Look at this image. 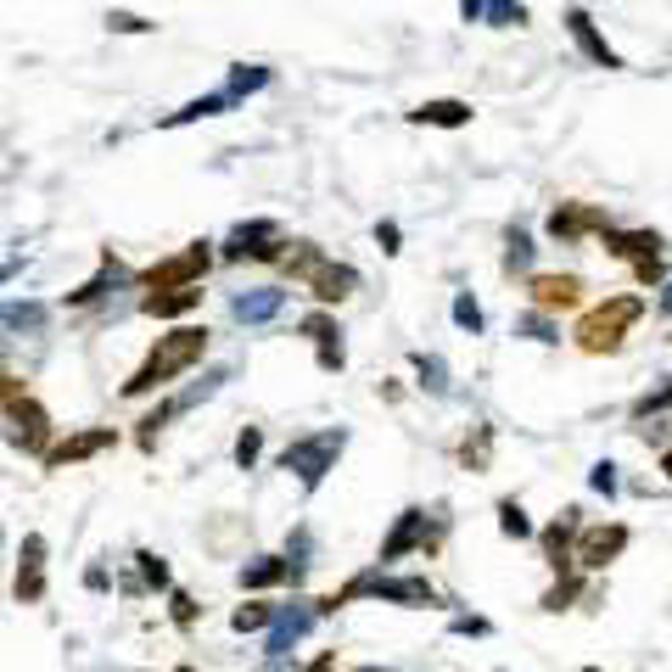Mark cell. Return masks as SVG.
Returning <instances> with one entry per match:
<instances>
[{
    "instance_id": "11",
    "label": "cell",
    "mask_w": 672,
    "mask_h": 672,
    "mask_svg": "<svg viewBox=\"0 0 672 672\" xmlns=\"http://www.w3.org/2000/svg\"><path fill=\"white\" fill-rule=\"evenodd\" d=\"M560 247H571V242H583V235H605L611 230V219L600 213V208H589V202H560L555 213H549V224H544Z\"/></svg>"
},
{
    "instance_id": "16",
    "label": "cell",
    "mask_w": 672,
    "mask_h": 672,
    "mask_svg": "<svg viewBox=\"0 0 672 672\" xmlns=\"http://www.w3.org/2000/svg\"><path fill=\"white\" fill-rule=\"evenodd\" d=\"M298 331L314 343L320 370H343V364H348V354H343V325H336L331 314H303V325H298Z\"/></svg>"
},
{
    "instance_id": "22",
    "label": "cell",
    "mask_w": 672,
    "mask_h": 672,
    "mask_svg": "<svg viewBox=\"0 0 672 672\" xmlns=\"http://www.w3.org/2000/svg\"><path fill=\"white\" fill-rule=\"evenodd\" d=\"M409 124H431V129H465L471 124V107L454 102V95H438V102H420L409 113Z\"/></svg>"
},
{
    "instance_id": "4",
    "label": "cell",
    "mask_w": 672,
    "mask_h": 672,
    "mask_svg": "<svg viewBox=\"0 0 672 672\" xmlns=\"http://www.w3.org/2000/svg\"><path fill=\"white\" fill-rule=\"evenodd\" d=\"M343 449H348V431H343V426H336V431H314V438L286 443V454H280V471H292L298 483L314 494V488L325 483V471H336V460H343Z\"/></svg>"
},
{
    "instance_id": "7",
    "label": "cell",
    "mask_w": 672,
    "mask_h": 672,
    "mask_svg": "<svg viewBox=\"0 0 672 672\" xmlns=\"http://www.w3.org/2000/svg\"><path fill=\"white\" fill-rule=\"evenodd\" d=\"M7 438H12V449H23V454H51L57 443H51V415H45L34 398H18V404H7Z\"/></svg>"
},
{
    "instance_id": "29",
    "label": "cell",
    "mask_w": 672,
    "mask_h": 672,
    "mask_svg": "<svg viewBox=\"0 0 672 672\" xmlns=\"http://www.w3.org/2000/svg\"><path fill=\"white\" fill-rule=\"evenodd\" d=\"M499 533H505V538H515V544H521V538H533V521H526V510H521L515 499H499Z\"/></svg>"
},
{
    "instance_id": "28",
    "label": "cell",
    "mask_w": 672,
    "mask_h": 672,
    "mask_svg": "<svg viewBox=\"0 0 672 672\" xmlns=\"http://www.w3.org/2000/svg\"><path fill=\"white\" fill-rule=\"evenodd\" d=\"M488 449H494V426H476V438L460 443V465L465 471H483L488 465Z\"/></svg>"
},
{
    "instance_id": "15",
    "label": "cell",
    "mask_w": 672,
    "mask_h": 672,
    "mask_svg": "<svg viewBox=\"0 0 672 672\" xmlns=\"http://www.w3.org/2000/svg\"><path fill=\"white\" fill-rule=\"evenodd\" d=\"M566 34L578 39V51H583L594 68H622V57H616L611 45H605V34L594 28V18H589L583 7H566Z\"/></svg>"
},
{
    "instance_id": "12",
    "label": "cell",
    "mask_w": 672,
    "mask_h": 672,
    "mask_svg": "<svg viewBox=\"0 0 672 672\" xmlns=\"http://www.w3.org/2000/svg\"><path fill=\"white\" fill-rule=\"evenodd\" d=\"M622 549H628V526H622V521L583 526V538H578V566H583V571H605L611 560H622Z\"/></svg>"
},
{
    "instance_id": "39",
    "label": "cell",
    "mask_w": 672,
    "mask_h": 672,
    "mask_svg": "<svg viewBox=\"0 0 672 672\" xmlns=\"http://www.w3.org/2000/svg\"><path fill=\"white\" fill-rule=\"evenodd\" d=\"M107 28H113V34H147V28H158V23L135 18V12H107Z\"/></svg>"
},
{
    "instance_id": "47",
    "label": "cell",
    "mask_w": 672,
    "mask_h": 672,
    "mask_svg": "<svg viewBox=\"0 0 672 672\" xmlns=\"http://www.w3.org/2000/svg\"><path fill=\"white\" fill-rule=\"evenodd\" d=\"M174 672H197V667H174Z\"/></svg>"
},
{
    "instance_id": "13",
    "label": "cell",
    "mask_w": 672,
    "mask_h": 672,
    "mask_svg": "<svg viewBox=\"0 0 672 672\" xmlns=\"http://www.w3.org/2000/svg\"><path fill=\"white\" fill-rule=\"evenodd\" d=\"M12 594H18V605H39L45 600V538L39 533H28L18 544V583H12Z\"/></svg>"
},
{
    "instance_id": "34",
    "label": "cell",
    "mask_w": 672,
    "mask_h": 672,
    "mask_svg": "<svg viewBox=\"0 0 672 672\" xmlns=\"http://www.w3.org/2000/svg\"><path fill=\"white\" fill-rule=\"evenodd\" d=\"M45 309L39 303H7V331H39Z\"/></svg>"
},
{
    "instance_id": "21",
    "label": "cell",
    "mask_w": 672,
    "mask_h": 672,
    "mask_svg": "<svg viewBox=\"0 0 672 672\" xmlns=\"http://www.w3.org/2000/svg\"><path fill=\"white\" fill-rule=\"evenodd\" d=\"M190 309H202V286H174V292H147L140 298V314H152V320H179Z\"/></svg>"
},
{
    "instance_id": "14",
    "label": "cell",
    "mask_w": 672,
    "mask_h": 672,
    "mask_svg": "<svg viewBox=\"0 0 672 672\" xmlns=\"http://www.w3.org/2000/svg\"><path fill=\"white\" fill-rule=\"evenodd\" d=\"M113 443H118V431H113V426L73 431V438H62L51 454H45V471H68V465H79V460H90V454H102V449H113Z\"/></svg>"
},
{
    "instance_id": "25",
    "label": "cell",
    "mask_w": 672,
    "mask_h": 672,
    "mask_svg": "<svg viewBox=\"0 0 672 672\" xmlns=\"http://www.w3.org/2000/svg\"><path fill=\"white\" fill-rule=\"evenodd\" d=\"M275 616H280V605L253 600V605H235V611H230V628H235V634H258V628H275Z\"/></svg>"
},
{
    "instance_id": "26",
    "label": "cell",
    "mask_w": 672,
    "mask_h": 672,
    "mask_svg": "<svg viewBox=\"0 0 672 672\" xmlns=\"http://www.w3.org/2000/svg\"><path fill=\"white\" fill-rule=\"evenodd\" d=\"M264 84H269V68H258V62H235L224 90L235 95V102H247V95H253V90H264Z\"/></svg>"
},
{
    "instance_id": "8",
    "label": "cell",
    "mask_w": 672,
    "mask_h": 672,
    "mask_svg": "<svg viewBox=\"0 0 672 672\" xmlns=\"http://www.w3.org/2000/svg\"><path fill=\"white\" fill-rule=\"evenodd\" d=\"M438 538H443V526H431V533H426V510L420 505H409L404 515H398V526H393V533H387V544H381V566H387V560H404V555H415V549H438Z\"/></svg>"
},
{
    "instance_id": "20",
    "label": "cell",
    "mask_w": 672,
    "mask_h": 672,
    "mask_svg": "<svg viewBox=\"0 0 672 672\" xmlns=\"http://www.w3.org/2000/svg\"><path fill=\"white\" fill-rule=\"evenodd\" d=\"M303 566H292L286 555H258L242 566V589H275V583H298Z\"/></svg>"
},
{
    "instance_id": "45",
    "label": "cell",
    "mask_w": 672,
    "mask_h": 672,
    "mask_svg": "<svg viewBox=\"0 0 672 672\" xmlns=\"http://www.w3.org/2000/svg\"><path fill=\"white\" fill-rule=\"evenodd\" d=\"M661 476H667V483H672V449L661 454Z\"/></svg>"
},
{
    "instance_id": "24",
    "label": "cell",
    "mask_w": 672,
    "mask_h": 672,
    "mask_svg": "<svg viewBox=\"0 0 672 672\" xmlns=\"http://www.w3.org/2000/svg\"><path fill=\"white\" fill-rule=\"evenodd\" d=\"M230 107H242L230 90H213V95H197V102H185L179 113H169L163 118V129H179V124H197V118H219V113H230Z\"/></svg>"
},
{
    "instance_id": "19",
    "label": "cell",
    "mask_w": 672,
    "mask_h": 672,
    "mask_svg": "<svg viewBox=\"0 0 672 672\" xmlns=\"http://www.w3.org/2000/svg\"><path fill=\"white\" fill-rule=\"evenodd\" d=\"M314 622H320L314 600H303V605H292V611H280V616H275V628H269V656H286V650H292V645L314 628Z\"/></svg>"
},
{
    "instance_id": "31",
    "label": "cell",
    "mask_w": 672,
    "mask_h": 672,
    "mask_svg": "<svg viewBox=\"0 0 672 672\" xmlns=\"http://www.w3.org/2000/svg\"><path fill=\"white\" fill-rule=\"evenodd\" d=\"M135 571H140V583H147V589H169V566H163V555L135 549Z\"/></svg>"
},
{
    "instance_id": "27",
    "label": "cell",
    "mask_w": 672,
    "mask_h": 672,
    "mask_svg": "<svg viewBox=\"0 0 672 672\" xmlns=\"http://www.w3.org/2000/svg\"><path fill=\"white\" fill-rule=\"evenodd\" d=\"M526 269H533V235L510 230V242H505V275H526Z\"/></svg>"
},
{
    "instance_id": "44",
    "label": "cell",
    "mask_w": 672,
    "mask_h": 672,
    "mask_svg": "<svg viewBox=\"0 0 672 672\" xmlns=\"http://www.w3.org/2000/svg\"><path fill=\"white\" fill-rule=\"evenodd\" d=\"M375 242L381 253H398V224H375Z\"/></svg>"
},
{
    "instance_id": "17",
    "label": "cell",
    "mask_w": 672,
    "mask_h": 672,
    "mask_svg": "<svg viewBox=\"0 0 672 672\" xmlns=\"http://www.w3.org/2000/svg\"><path fill=\"white\" fill-rule=\"evenodd\" d=\"M280 309H286V292H280V286H253V292H235V298H230V314L242 320V325H269Z\"/></svg>"
},
{
    "instance_id": "46",
    "label": "cell",
    "mask_w": 672,
    "mask_h": 672,
    "mask_svg": "<svg viewBox=\"0 0 672 672\" xmlns=\"http://www.w3.org/2000/svg\"><path fill=\"white\" fill-rule=\"evenodd\" d=\"M661 309H667V314H672V280H667V292H661Z\"/></svg>"
},
{
    "instance_id": "35",
    "label": "cell",
    "mask_w": 672,
    "mask_h": 672,
    "mask_svg": "<svg viewBox=\"0 0 672 672\" xmlns=\"http://www.w3.org/2000/svg\"><path fill=\"white\" fill-rule=\"evenodd\" d=\"M258 454H264V431H258V426H247L242 438H235V465L253 471V465H258Z\"/></svg>"
},
{
    "instance_id": "32",
    "label": "cell",
    "mask_w": 672,
    "mask_h": 672,
    "mask_svg": "<svg viewBox=\"0 0 672 672\" xmlns=\"http://www.w3.org/2000/svg\"><path fill=\"white\" fill-rule=\"evenodd\" d=\"M515 331H521V336H533V343H560V325H555L544 309H533V314H526Z\"/></svg>"
},
{
    "instance_id": "30",
    "label": "cell",
    "mask_w": 672,
    "mask_h": 672,
    "mask_svg": "<svg viewBox=\"0 0 672 672\" xmlns=\"http://www.w3.org/2000/svg\"><path fill=\"white\" fill-rule=\"evenodd\" d=\"M415 375H420V387L426 393H449V370H443V359H431V354H415Z\"/></svg>"
},
{
    "instance_id": "37",
    "label": "cell",
    "mask_w": 672,
    "mask_h": 672,
    "mask_svg": "<svg viewBox=\"0 0 672 672\" xmlns=\"http://www.w3.org/2000/svg\"><path fill=\"white\" fill-rule=\"evenodd\" d=\"M661 409H672V381H667V387H656V393H645V398L634 404V420H650V415H661Z\"/></svg>"
},
{
    "instance_id": "48",
    "label": "cell",
    "mask_w": 672,
    "mask_h": 672,
    "mask_svg": "<svg viewBox=\"0 0 672 672\" xmlns=\"http://www.w3.org/2000/svg\"><path fill=\"white\" fill-rule=\"evenodd\" d=\"M359 672H381V667H359Z\"/></svg>"
},
{
    "instance_id": "1",
    "label": "cell",
    "mask_w": 672,
    "mask_h": 672,
    "mask_svg": "<svg viewBox=\"0 0 672 672\" xmlns=\"http://www.w3.org/2000/svg\"><path fill=\"white\" fill-rule=\"evenodd\" d=\"M208 354V325H174L169 336H158V348L140 359V370L124 381V398H147L158 387H169L174 375H185Z\"/></svg>"
},
{
    "instance_id": "42",
    "label": "cell",
    "mask_w": 672,
    "mask_h": 672,
    "mask_svg": "<svg viewBox=\"0 0 672 672\" xmlns=\"http://www.w3.org/2000/svg\"><path fill=\"white\" fill-rule=\"evenodd\" d=\"M634 275H639V286H661V280H667L661 258H639V264H634Z\"/></svg>"
},
{
    "instance_id": "36",
    "label": "cell",
    "mask_w": 672,
    "mask_h": 672,
    "mask_svg": "<svg viewBox=\"0 0 672 672\" xmlns=\"http://www.w3.org/2000/svg\"><path fill=\"white\" fill-rule=\"evenodd\" d=\"M169 616H174V628H197V600H190L185 589L169 594Z\"/></svg>"
},
{
    "instance_id": "41",
    "label": "cell",
    "mask_w": 672,
    "mask_h": 672,
    "mask_svg": "<svg viewBox=\"0 0 672 672\" xmlns=\"http://www.w3.org/2000/svg\"><path fill=\"white\" fill-rule=\"evenodd\" d=\"M566 600H578V578H560V583L544 594V611H566Z\"/></svg>"
},
{
    "instance_id": "23",
    "label": "cell",
    "mask_w": 672,
    "mask_h": 672,
    "mask_svg": "<svg viewBox=\"0 0 672 672\" xmlns=\"http://www.w3.org/2000/svg\"><path fill=\"white\" fill-rule=\"evenodd\" d=\"M118 280H124V264H118L113 253H102V269H95V275H90V280L79 286V292H68V303H73V309H90V303H102V298L113 292Z\"/></svg>"
},
{
    "instance_id": "3",
    "label": "cell",
    "mask_w": 672,
    "mask_h": 672,
    "mask_svg": "<svg viewBox=\"0 0 672 672\" xmlns=\"http://www.w3.org/2000/svg\"><path fill=\"white\" fill-rule=\"evenodd\" d=\"M645 320V298H611V303H600V309H589L583 320H578V348L583 354H616L622 348V336H628L634 325Z\"/></svg>"
},
{
    "instance_id": "40",
    "label": "cell",
    "mask_w": 672,
    "mask_h": 672,
    "mask_svg": "<svg viewBox=\"0 0 672 672\" xmlns=\"http://www.w3.org/2000/svg\"><path fill=\"white\" fill-rule=\"evenodd\" d=\"M589 488H594V494H605V499L616 494V465H611V460H600V465L589 471Z\"/></svg>"
},
{
    "instance_id": "18",
    "label": "cell",
    "mask_w": 672,
    "mask_h": 672,
    "mask_svg": "<svg viewBox=\"0 0 672 672\" xmlns=\"http://www.w3.org/2000/svg\"><path fill=\"white\" fill-rule=\"evenodd\" d=\"M600 242H605V253H611V258H628V264H639V258H661V247H667L656 230H616V224L600 235Z\"/></svg>"
},
{
    "instance_id": "6",
    "label": "cell",
    "mask_w": 672,
    "mask_h": 672,
    "mask_svg": "<svg viewBox=\"0 0 672 672\" xmlns=\"http://www.w3.org/2000/svg\"><path fill=\"white\" fill-rule=\"evenodd\" d=\"M219 258H224V264H242V258H253V264H280V258H286L280 224H275V219H253V224H235V230L224 235Z\"/></svg>"
},
{
    "instance_id": "9",
    "label": "cell",
    "mask_w": 672,
    "mask_h": 672,
    "mask_svg": "<svg viewBox=\"0 0 672 672\" xmlns=\"http://www.w3.org/2000/svg\"><path fill=\"white\" fill-rule=\"evenodd\" d=\"M578 538H583V510L578 505H566L549 526H544V560L555 566V571H566V566H578Z\"/></svg>"
},
{
    "instance_id": "38",
    "label": "cell",
    "mask_w": 672,
    "mask_h": 672,
    "mask_svg": "<svg viewBox=\"0 0 672 672\" xmlns=\"http://www.w3.org/2000/svg\"><path fill=\"white\" fill-rule=\"evenodd\" d=\"M454 325H465L471 336L483 331V309H476V298H454Z\"/></svg>"
},
{
    "instance_id": "10",
    "label": "cell",
    "mask_w": 672,
    "mask_h": 672,
    "mask_svg": "<svg viewBox=\"0 0 672 672\" xmlns=\"http://www.w3.org/2000/svg\"><path fill=\"white\" fill-rule=\"evenodd\" d=\"M583 275H533L526 280V298H533V309H544V314H571L583 303Z\"/></svg>"
},
{
    "instance_id": "43",
    "label": "cell",
    "mask_w": 672,
    "mask_h": 672,
    "mask_svg": "<svg viewBox=\"0 0 672 672\" xmlns=\"http://www.w3.org/2000/svg\"><path fill=\"white\" fill-rule=\"evenodd\" d=\"M460 18L465 23H488V0H460Z\"/></svg>"
},
{
    "instance_id": "2",
    "label": "cell",
    "mask_w": 672,
    "mask_h": 672,
    "mask_svg": "<svg viewBox=\"0 0 672 672\" xmlns=\"http://www.w3.org/2000/svg\"><path fill=\"white\" fill-rule=\"evenodd\" d=\"M280 269L292 275V280H303V286H309V298H314V303H325V309L348 303V298L359 292V269H354V264H331L314 242H292V253L280 258Z\"/></svg>"
},
{
    "instance_id": "33",
    "label": "cell",
    "mask_w": 672,
    "mask_h": 672,
    "mask_svg": "<svg viewBox=\"0 0 672 672\" xmlns=\"http://www.w3.org/2000/svg\"><path fill=\"white\" fill-rule=\"evenodd\" d=\"M488 23L494 28H521L526 23V7H521V0H488Z\"/></svg>"
},
{
    "instance_id": "5",
    "label": "cell",
    "mask_w": 672,
    "mask_h": 672,
    "mask_svg": "<svg viewBox=\"0 0 672 672\" xmlns=\"http://www.w3.org/2000/svg\"><path fill=\"white\" fill-rule=\"evenodd\" d=\"M213 247L208 242H190V247H179L174 258H163V264H152L147 275H140V286L147 292H174V286H202V275L213 269Z\"/></svg>"
}]
</instances>
